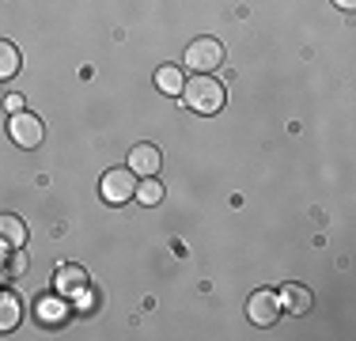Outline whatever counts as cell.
<instances>
[{"label": "cell", "instance_id": "5bb4252c", "mask_svg": "<svg viewBox=\"0 0 356 341\" xmlns=\"http://www.w3.org/2000/svg\"><path fill=\"white\" fill-rule=\"evenodd\" d=\"M38 315L46 322H61L65 319V303L57 300V296H42V300H38Z\"/></svg>", "mask_w": 356, "mask_h": 341}, {"label": "cell", "instance_id": "30bf717a", "mask_svg": "<svg viewBox=\"0 0 356 341\" xmlns=\"http://www.w3.org/2000/svg\"><path fill=\"white\" fill-rule=\"evenodd\" d=\"M277 300H281V311H292V315H303L311 307V292L303 285H284L281 292H277Z\"/></svg>", "mask_w": 356, "mask_h": 341}, {"label": "cell", "instance_id": "5b68a950", "mask_svg": "<svg viewBox=\"0 0 356 341\" xmlns=\"http://www.w3.org/2000/svg\"><path fill=\"white\" fill-rule=\"evenodd\" d=\"M247 315H250L254 326H273L277 315H281V300H277L273 288H258V292L250 296V303H247Z\"/></svg>", "mask_w": 356, "mask_h": 341}, {"label": "cell", "instance_id": "4fadbf2b", "mask_svg": "<svg viewBox=\"0 0 356 341\" xmlns=\"http://www.w3.org/2000/svg\"><path fill=\"white\" fill-rule=\"evenodd\" d=\"M133 198H140V205H159L163 201V182H156V175H148L144 182H137Z\"/></svg>", "mask_w": 356, "mask_h": 341}, {"label": "cell", "instance_id": "ba28073f", "mask_svg": "<svg viewBox=\"0 0 356 341\" xmlns=\"http://www.w3.org/2000/svg\"><path fill=\"white\" fill-rule=\"evenodd\" d=\"M19 322H23V303H19V296L8 292V288H0V334H12Z\"/></svg>", "mask_w": 356, "mask_h": 341}, {"label": "cell", "instance_id": "9c48e42d", "mask_svg": "<svg viewBox=\"0 0 356 341\" xmlns=\"http://www.w3.org/2000/svg\"><path fill=\"white\" fill-rule=\"evenodd\" d=\"M88 288V273L83 266H57V292L61 296H76Z\"/></svg>", "mask_w": 356, "mask_h": 341}, {"label": "cell", "instance_id": "52a82bcc", "mask_svg": "<svg viewBox=\"0 0 356 341\" xmlns=\"http://www.w3.org/2000/svg\"><path fill=\"white\" fill-rule=\"evenodd\" d=\"M0 243L8 251H19L27 243V224H23L19 212H0Z\"/></svg>", "mask_w": 356, "mask_h": 341}, {"label": "cell", "instance_id": "8992f818", "mask_svg": "<svg viewBox=\"0 0 356 341\" xmlns=\"http://www.w3.org/2000/svg\"><path fill=\"white\" fill-rule=\"evenodd\" d=\"M159 164H163V156H159V148H156V144H137V148L129 152V170H133L137 178L156 175Z\"/></svg>", "mask_w": 356, "mask_h": 341}, {"label": "cell", "instance_id": "9a60e30c", "mask_svg": "<svg viewBox=\"0 0 356 341\" xmlns=\"http://www.w3.org/2000/svg\"><path fill=\"white\" fill-rule=\"evenodd\" d=\"M8 269H12L8 277H19V273H23V254H19V251L12 254V262H8Z\"/></svg>", "mask_w": 356, "mask_h": 341}, {"label": "cell", "instance_id": "8fae6325", "mask_svg": "<svg viewBox=\"0 0 356 341\" xmlns=\"http://www.w3.org/2000/svg\"><path fill=\"white\" fill-rule=\"evenodd\" d=\"M156 84H159V91H167V95H182V68L178 65H159V72H156Z\"/></svg>", "mask_w": 356, "mask_h": 341}, {"label": "cell", "instance_id": "7a4b0ae2", "mask_svg": "<svg viewBox=\"0 0 356 341\" xmlns=\"http://www.w3.org/2000/svg\"><path fill=\"white\" fill-rule=\"evenodd\" d=\"M182 65L193 68V72H213V68L224 65V46L216 38H193L182 54Z\"/></svg>", "mask_w": 356, "mask_h": 341}, {"label": "cell", "instance_id": "6da1fadb", "mask_svg": "<svg viewBox=\"0 0 356 341\" xmlns=\"http://www.w3.org/2000/svg\"><path fill=\"white\" fill-rule=\"evenodd\" d=\"M182 99L193 114H220L224 102H227V91H224V84L213 80L209 72H197L193 80L182 84Z\"/></svg>", "mask_w": 356, "mask_h": 341}, {"label": "cell", "instance_id": "277c9868", "mask_svg": "<svg viewBox=\"0 0 356 341\" xmlns=\"http://www.w3.org/2000/svg\"><path fill=\"white\" fill-rule=\"evenodd\" d=\"M99 190H103V198L110 205H125L133 193H137V175H133L129 167H114V170L103 175V186H99Z\"/></svg>", "mask_w": 356, "mask_h": 341}, {"label": "cell", "instance_id": "3957f363", "mask_svg": "<svg viewBox=\"0 0 356 341\" xmlns=\"http://www.w3.org/2000/svg\"><path fill=\"white\" fill-rule=\"evenodd\" d=\"M8 133H12V141L19 144V148H38V144L46 141V125H42V118L31 114V110H15V114L8 118Z\"/></svg>", "mask_w": 356, "mask_h": 341}, {"label": "cell", "instance_id": "2e32d148", "mask_svg": "<svg viewBox=\"0 0 356 341\" xmlns=\"http://www.w3.org/2000/svg\"><path fill=\"white\" fill-rule=\"evenodd\" d=\"M8 110H12V114H15V110H23V95H8Z\"/></svg>", "mask_w": 356, "mask_h": 341}, {"label": "cell", "instance_id": "7c38bea8", "mask_svg": "<svg viewBox=\"0 0 356 341\" xmlns=\"http://www.w3.org/2000/svg\"><path fill=\"white\" fill-rule=\"evenodd\" d=\"M19 65H23L19 49H15L8 38H0V80H12V76L19 72Z\"/></svg>", "mask_w": 356, "mask_h": 341}, {"label": "cell", "instance_id": "e0dca14e", "mask_svg": "<svg viewBox=\"0 0 356 341\" xmlns=\"http://www.w3.org/2000/svg\"><path fill=\"white\" fill-rule=\"evenodd\" d=\"M334 4H337V8H345V12H353V8H356V0H334Z\"/></svg>", "mask_w": 356, "mask_h": 341}]
</instances>
